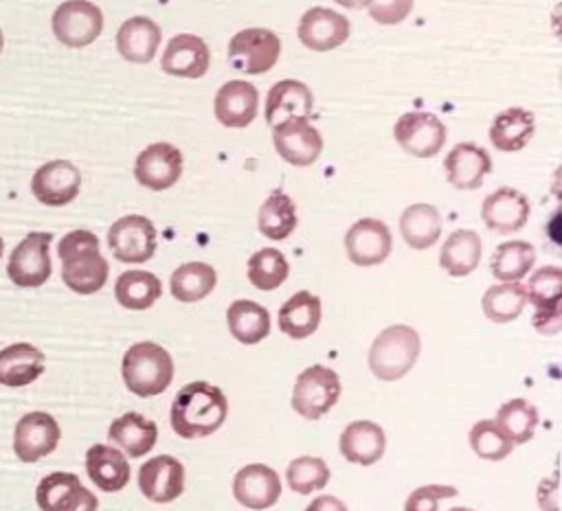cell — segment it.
I'll return each instance as SVG.
<instances>
[{
    "label": "cell",
    "instance_id": "33",
    "mask_svg": "<svg viewBox=\"0 0 562 511\" xmlns=\"http://www.w3.org/2000/svg\"><path fill=\"white\" fill-rule=\"evenodd\" d=\"M481 237L470 230V228H459L448 235V239L441 246L439 252V265L450 274V276H468L470 272L476 270L481 261Z\"/></svg>",
    "mask_w": 562,
    "mask_h": 511
},
{
    "label": "cell",
    "instance_id": "14",
    "mask_svg": "<svg viewBox=\"0 0 562 511\" xmlns=\"http://www.w3.org/2000/svg\"><path fill=\"white\" fill-rule=\"evenodd\" d=\"M35 502L42 511H97L99 500L88 491L77 474L53 472L35 489Z\"/></svg>",
    "mask_w": 562,
    "mask_h": 511
},
{
    "label": "cell",
    "instance_id": "37",
    "mask_svg": "<svg viewBox=\"0 0 562 511\" xmlns=\"http://www.w3.org/2000/svg\"><path fill=\"white\" fill-rule=\"evenodd\" d=\"M162 294V283L147 270H127L114 283V296L125 309H149Z\"/></svg>",
    "mask_w": 562,
    "mask_h": 511
},
{
    "label": "cell",
    "instance_id": "30",
    "mask_svg": "<svg viewBox=\"0 0 562 511\" xmlns=\"http://www.w3.org/2000/svg\"><path fill=\"white\" fill-rule=\"evenodd\" d=\"M108 439L116 443L127 456H145L158 441V425L140 412H125L110 423Z\"/></svg>",
    "mask_w": 562,
    "mask_h": 511
},
{
    "label": "cell",
    "instance_id": "32",
    "mask_svg": "<svg viewBox=\"0 0 562 511\" xmlns=\"http://www.w3.org/2000/svg\"><path fill=\"white\" fill-rule=\"evenodd\" d=\"M321 325V298L312 292H296L279 307V329L294 340L312 336Z\"/></svg>",
    "mask_w": 562,
    "mask_h": 511
},
{
    "label": "cell",
    "instance_id": "15",
    "mask_svg": "<svg viewBox=\"0 0 562 511\" xmlns=\"http://www.w3.org/2000/svg\"><path fill=\"white\" fill-rule=\"evenodd\" d=\"M182 175V151L171 143L147 145L134 162V178L149 191H167Z\"/></svg>",
    "mask_w": 562,
    "mask_h": 511
},
{
    "label": "cell",
    "instance_id": "49",
    "mask_svg": "<svg viewBox=\"0 0 562 511\" xmlns=\"http://www.w3.org/2000/svg\"><path fill=\"white\" fill-rule=\"evenodd\" d=\"M334 2H338L345 9H364V7H369L371 0H334Z\"/></svg>",
    "mask_w": 562,
    "mask_h": 511
},
{
    "label": "cell",
    "instance_id": "25",
    "mask_svg": "<svg viewBox=\"0 0 562 511\" xmlns=\"http://www.w3.org/2000/svg\"><path fill=\"white\" fill-rule=\"evenodd\" d=\"M338 447L349 463L373 465L382 458L386 450V434L382 425H378L375 421L358 419L342 430L338 439Z\"/></svg>",
    "mask_w": 562,
    "mask_h": 511
},
{
    "label": "cell",
    "instance_id": "3",
    "mask_svg": "<svg viewBox=\"0 0 562 511\" xmlns=\"http://www.w3.org/2000/svg\"><path fill=\"white\" fill-rule=\"evenodd\" d=\"M121 375L127 390L136 397H154L169 388L173 360L169 351L156 342H136L123 355Z\"/></svg>",
    "mask_w": 562,
    "mask_h": 511
},
{
    "label": "cell",
    "instance_id": "19",
    "mask_svg": "<svg viewBox=\"0 0 562 511\" xmlns=\"http://www.w3.org/2000/svg\"><path fill=\"white\" fill-rule=\"evenodd\" d=\"M233 496L246 509H270L281 498V478L263 463H248L233 478Z\"/></svg>",
    "mask_w": 562,
    "mask_h": 511
},
{
    "label": "cell",
    "instance_id": "43",
    "mask_svg": "<svg viewBox=\"0 0 562 511\" xmlns=\"http://www.w3.org/2000/svg\"><path fill=\"white\" fill-rule=\"evenodd\" d=\"M285 478L292 491L301 496H310L329 482V467L318 456H299L290 461L285 469Z\"/></svg>",
    "mask_w": 562,
    "mask_h": 511
},
{
    "label": "cell",
    "instance_id": "17",
    "mask_svg": "<svg viewBox=\"0 0 562 511\" xmlns=\"http://www.w3.org/2000/svg\"><path fill=\"white\" fill-rule=\"evenodd\" d=\"M81 189V173L70 160L44 162L31 178V191L44 206H66Z\"/></svg>",
    "mask_w": 562,
    "mask_h": 511
},
{
    "label": "cell",
    "instance_id": "48",
    "mask_svg": "<svg viewBox=\"0 0 562 511\" xmlns=\"http://www.w3.org/2000/svg\"><path fill=\"white\" fill-rule=\"evenodd\" d=\"M305 511H349L347 504L336 496H316Z\"/></svg>",
    "mask_w": 562,
    "mask_h": 511
},
{
    "label": "cell",
    "instance_id": "5",
    "mask_svg": "<svg viewBox=\"0 0 562 511\" xmlns=\"http://www.w3.org/2000/svg\"><path fill=\"white\" fill-rule=\"evenodd\" d=\"M340 397V377L323 364H312L299 373L292 390V408L307 421L327 415Z\"/></svg>",
    "mask_w": 562,
    "mask_h": 511
},
{
    "label": "cell",
    "instance_id": "31",
    "mask_svg": "<svg viewBox=\"0 0 562 511\" xmlns=\"http://www.w3.org/2000/svg\"><path fill=\"white\" fill-rule=\"evenodd\" d=\"M536 132V116L525 107L498 112L490 125V140L498 151H520Z\"/></svg>",
    "mask_w": 562,
    "mask_h": 511
},
{
    "label": "cell",
    "instance_id": "38",
    "mask_svg": "<svg viewBox=\"0 0 562 511\" xmlns=\"http://www.w3.org/2000/svg\"><path fill=\"white\" fill-rule=\"evenodd\" d=\"M296 224H299L296 206L292 197L283 191H272L259 206V217H257L259 232L272 241H281L290 237Z\"/></svg>",
    "mask_w": 562,
    "mask_h": 511
},
{
    "label": "cell",
    "instance_id": "34",
    "mask_svg": "<svg viewBox=\"0 0 562 511\" xmlns=\"http://www.w3.org/2000/svg\"><path fill=\"white\" fill-rule=\"evenodd\" d=\"M226 325L237 342L257 344L270 333V314L263 305L248 298H239L228 305Z\"/></svg>",
    "mask_w": 562,
    "mask_h": 511
},
{
    "label": "cell",
    "instance_id": "16",
    "mask_svg": "<svg viewBox=\"0 0 562 511\" xmlns=\"http://www.w3.org/2000/svg\"><path fill=\"white\" fill-rule=\"evenodd\" d=\"M349 33H351L349 20L342 13L327 9V7L307 9L301 15L299 29H296L301 44L316 53L338 48L340 44L347 42Z\"/></svg>",
    "mask_w": 562,
    "mask_h": 511
},
{
    "label": "cell",
    "instance_id": "46",
    "mask_svg": "<svg viewBox=\"0 0 562 511\" xmlns=\"http://www.w3.org/2000/svg\"><path fill=\"white\" fill-rule=\"evenodd\" d=\"M415 0H371L369 15L378 24H397L408 18Z\"/></svg>",
    "mask_w": 562,
    "mask_h": 511
},
{
    "label": "cell",
    "instance_id": "12",
    "mask_svg": "<svg viewBox=\"0 0 562 511\" xmlns=\"http://www.w3.org/2000/svg\"><path fill=\"white\" fill-rule=\"evenodd\" d=\"M397 145L415 158H432L446 143V125L430 112H406L395 121Z\"/></svg>",
    "mask_w": 562,
    "mask_h": 511
},
{
    "label": "cell",
    "instance_id": "26",
    "mask_svg": "<svg viewBox=\"0 0 562 511\" xmlns=\"http://www.w3.org/2000/svg\"><path fill=\"white\" fill-rule=\"evenodd\" d=\"M162 31L160 26L145 15H134L125 20L116 31V50L123 59L132 64H147L154 59Z\"/></svg>",
    "mask_w": 562,
    "mask_h": 511
},
{
    "label": "cell",
    "instance_id": "40",
    "mask_svg": "<svg viewBox=\"0 0 562 511\" xmlns=\"http://www.w3.org/2000/svg\"><path fill=\"white\" fill-rule=\"evenodd\" d=\"M494 423L512 441V445L527 443L538 428V408L522 397L509 399L496 410Z\"/></svg>",
    "mask_w": 562,
    "mask_h": 511
},
{
    "label": "cell",
    "instance_id": "18",
    "mask_svg": "<svg viewBox=\"0 0 562 511\" xmlns=\"http://www.w3.org/2000/svg\"><path fill=\"white\" fill-rule=\"evenodd\" d=\"M393 248L391 230L384 222L373 217L358 219L345 235V250L351 263L360 268L378 265L386 261Z\"/></svg>",
    "mask_w": 562,
    "mask_h": 511
},
{
    "label": "cell",
    "instance_id": "51",
    "mask_svg": "<svg viewBox=\"0 0 562 511\" xmlns=\"http://www.w3.org/2000/svg\"><path fill=\"white\" fill-rule=\"evenodd\" d=\"M2 48H4V35H2V31H0V53H2Z\"/></svg>",
    "mask_w": 562,
    "mask_h": 511
},
{
    "label": "cell",
    "instance_id": "42",
    "mask_svg": "<svg viewBox=\"0 0 562 511\" xmlns=\"http://www.w3.org/2000/svg\"><path fill=\"white\" fill-rule=\"evenodd\" d=\"M288 259L277 248H261L248 259V281L261 289H277L288 279Z\"/></svg>",
    "mask_w": 562,
    "mask_h": 511
},
{
    "label": "cell",
    "instance_id": "45",
    "mask_svg": "<svg viewBox=\"0 0 562 511\" xmlns=\"http://www.w3.org/2000/svg\"><path fill=\"white\" fill-rule=\"evenodd\" d=\"M457 496V487L450 485H424L411 491L404 502V511H437L443 498Z\"/></svg>",
    "mask_w": 562,
    "mask_h": 511
},
{
    "label": "cell",
    "instance_id": "6",
    "mask_svg": "<svg viewBox=\"0 0 562 511\" xmlns=\"http://www.w3.org/2000/svg\"><path fill=\"white\" fill-rule=\"evenodd\" d=\"M281 39L270 29H241L228 42V64L246 75H263L274 68Z\"/></svg>",
    "mask_w": 562,
    "mask_h": 511
},
{
    "label": "cell",
    "instance_id": "47",
    "mask_svg": "<svg viewBox=\"0 0 562 511\" xmlns=\"http://www.w3.org/2000/svg\"><path fill=\"white\" fill-rule=\"evenodd\" d=\"M538 507L542 511H558V480H555V476H549L538 485Z\"/></svg>",
    "mask_w": 562,
    "mask_h": 511
},
{
    "label": "cell",
    "instance_id": "52",
    "mask_svg": "<svg viewBox=\"0 0 562 511\" xmlns=\"http://www.w3.org/2000/svg\"><path fill=\"white\" fill-rule=\"evenodd\" d=\"M2 252H4V241H2V237H0V259H2Z\"/></svg>",
    "mask_w": 562,
    "mask_h": 511
},
{
    "label": "cell",
    "instance_id": "21",
    "mask_svg": "<svg viewBox=\"0 0 562 511\" xmlns=\"http://www.w3.org/2000/svg\"><path fill=\"white\" fill-rule=\"evenodd\" d=\"M531 213V204L525 193L512 186H501L483 200L481 217L485 226L498 235L520 230Z\"/></svg>",
    "mask_w": 562,
    "mask_h": 511
},
{
    "label": "cell",
    "instance_id": "9",
    "mask_svg": "<svg viewBox=\"0 0 562 511\" xmlns=\"http://www.w3.org/2000/svg\"><path fill=\"white\" fill-rule=\"evenodd\" d=\"M527 300L536 307L533 327L540 333L555 336L562 327V270L558 265H544L531 274L525 287Z\"/></svg>",
    "mask_w": 562,
    "mask_h": 511
},
{
    "label": "cell",
    "instance_id": "4",
    "mask_svg": "<svg viewBox=\"0 0 562 511\" xmlns=\"http://www.w3.org/2000/svg\"><path fill=\"white\" fill-rule=\"evenodd\" d=\"M422 351L419 333L408 325H391L382 329L367 355L369 371L382 382L402 379L417 362Z\"/></svg>",
    "mask_w": 562,
    "mask_h": 511
},
{
    "label": "cell",
    "instance_id": "50",
    "mask_svg": "<svg viewBox=\"0 0 562 511\" xmlns=\"http://www.w3.org/2000/svg\"><path fill=\"white\" fill-rule=\"evenodd\" d=\"M448 511H474V509H470V507H452Z\"/></svg>",
    "mask_w": 562,
    "mask_h": 511
},
{
    "label": "cell",
    "instance_id": "36",
    "mask_svg": "<svg viewBox=\"0 0 562 511\" xmlns=\"http://www.w3.org/2000/svg\"><path fill=\"white\" fill-rule=\"evenodd\" d=\"M215 283H217L215 268H211L204 261H189L178 265L171 272L169 289H171V296L180 303H198L213 292Z\"/></svg>",
    "mask_w": 562,
    "mask_h": 511
},
{
    "label": "cell",
    "instance_id": "41",
    "mask_svg": "<svg viewBox=\"0 0 562 511\" xmlns=\"http://www.w3.org/2000/svg\"><path fill=\"white\" fill-rule=\"evenodd\" d=\"M527 305V294H525V285L516 283H498L485 289L483 298H481V307L487 320L492 322H512L516 320L522 309Z\"/></svg>",
    "mask_w": 562,
    "mask_h": 511
},
{
    "label": "cell",
    "instance_id": "35",
    "mask_svg": "<svg viewBox=\"0 0 562 511\" xmlns=\"http://www.w3.org/2000/svg\"><path fill=\"white\" fill-rule=\"evenodd\" d=\"M400 232L411 248L426 250L441 235V215L432 204H411L400 215Z\"/></svg>",
    "mask_w": 562,
    "mask_h": 511
},
{
    "label": "cell",
    "instance_id": "10",
    "mask_svg": "<svg viewBox=\"0 0 562 511\" xmlns=\"http://www.w3.org/2000/svg\"><path fill=\"white\" fill-rule=\"evenodd\" d=\"M108 246L121 263H145L156 252V228L143 215H125L110 226Z\"/></svg>",
    "mask_w": 562,
    "mask_h": 511
},
{
    "label": "cell",
    "instance_id": "23",
    "mask_svg": "<svg viewBox=\"0 0 562 511\" xmlns=\"http://www.w3.org/2000/svg\"><path fill=\"white\" fill-rule=\"evenodd\" d=\"M259 110V90L244 81V79H233L226 81L213 103L215 118L226 125V127H248Z\"/></svg>",
    "mask_w": 562,
    "mask_h": 511
},
{
    "label": "cell",
    "instance_id": "28",
    "mask_svg": "<svg viewBox=\"0 0 562 511\" xmlns=\"http://www.w3.org/2000/svg\"><path fill=\"white\" fill-rule=\"evenodd\" d=\"M314 110L312 90L296 79H281L277 81L266 96V121L268 125H277L290 116L310 118Z\"/></svg>",
    "mask_w": 562,
    "mask_h": 511
},
{
    "label": "cell",
    "instance_id": "29",
    "mask_svg": "<svg viewBox=\"0 0 562 511\" xmlns=\"http://www.w3.org/2000/svg\"><path fill=\"white\" fill-rule=\"evenodd\" d=\"M88 478L108 493L121 491L130 480V463L121 450L97 443L86 452Z\"/></svg>",
    "mask_w": 562,
    "mask_h": 511
},
{
    "label": "cell",
    "instance_id": "1",
    "mask_svg": "<svg viewBox=\"0 0 562 511\" xmlns=\"http://www.w3.org/2000/svg\"><path fill=\"white\" fill-rule=\"evenodd\" d=\"M228 417V399L209 382H191L171 401L169 421L178 436L200 439L217 432Z\"/></svg>",
    "mask_w": 562,
    "mask_h": 511
},
{
    "label": "cell",
    "instance_id": "7",
    "mask_svg": "<svg viewBox=\"0 0 562 511\" xmlns=\"http://www.w3.org/2000/svg\"><path fill=\"white\" fill-rule=\"evenodd\" d=\"M53 35L68 48H83L92 44L103 31V13L94 2L66 0L50 18Z\"/></svg>",
    "mask_w": 562,
    "mask_h": 511
},
{
    "label": "cell",
    "instance_id": "24",
    "mask_svg": "<svg viewBox=\"0 0 562 511\" xmlns=\"http://www.w3.org/2000/svg\"><path fill=\"white\" fill-rule=\"evenodd\" d=\"M443 169H446L448 182L454 189L474 191L483 184L485 175L492 171V158L481 145L459 143L448 151L443 160Z\"/></svg>",
    "mask_w": 562,
    "mask_h": 511
},
{
    "label": "cell",
    "instance_id": "13",
    "mask_svg": "<svg viewBox=\"0 0 562 511\" xmlns=\"http://www.w3.org/2000/svg\"><path fill=\"white\" fill-rule=\"evenodd\" d=\"M61 439L59 423L53 415L33 410L20 417L13 430V452L22 463H37L55 452Z\"/></svg>",
    "mask_w": 562,
    "mask_h": 511
},
{
    "label": "cell",
    "instance_id": "20",
    "mask_svg": "<svg viewBox=\"0 0 562 511\" xmlns=\"http://www.w3.org/2000/svg\"><path fill=\"white\" fill-rule=\"evenodd\" d=\"M140 493L158 504H167L184 491V467L169 454H158L145 461L138 469Z\"/></svg>",
    "mask_w": 562,
    "mask_h": 511
},
{
    "label": "cell",
    "instance_id": "44",
    "mask_svg": "<svg viewBox=\"0 0 562 511\" xmlns=\"http://www.w3.org/2000/svg\"><path fill=\"white\" fill-rule=\"evenodd\" d=\"M468 443L472 452L483 461H503L514 447L492 419L476 421L468 432Z\"/></svg>",
    "mask_w": 562,
    "mask_h": 511
},
{
    "label": "cell",
    "instance_id": "2",
    "mask_svg": "<svg viewBox=\"0 0 562 511\" xmlns=\"http://www.w3.org/2000/svg\"><path fill=\"white\" fill-rule=\"evenodd\" d=\"M61 259V281L77 294L99 292L110 274V265L99 250V239L90 230H70L57 246Z\"/></svg>",
    "mask_w": 562,
    "mask_h": 511
},
{
    "label": "cell",
    "instance_id": "27",
    "mask_svg": "<svg viewBox=\"0 0 562 511\" xmlns=\"http://www.w3.org/2000/svg\"><path fill=\"white\" fill-rule=\"evenodd\" d=\"M44 353L29 342H13L0 349V384L22 388L33 384L44 373Z\"/></svg>",
    "mask_w": 562,
    "mask_h": 511
},
{
    "label": "cell",
    "instance_id": "22",
    "mask_svg": "<svg viewBox=\"0 0 562 511\" xmlns=\"http://www.w3.org/2000/svg\"><path fill=\"white\" fill-rule=\"evenodd\" d=\"M209 64H211V50L206 42L191 33H180L171 37L160 59V68L167 75L184 77V79L204 77L209 70Z\"/></svg>",
    "mask_w": 562,
    "mask_h": 511
},
{
    "label": "cell",
    "instance_id": "8",
    "mask_svg": "<svg viewBox=\"0 0 562 511\" xmlns=\"http://www.w3.org/2000/svg\"><path fill=\"white\" fill-rule=\"evenodd\" d=\"M53 235L50 232H29L9 254L7 276L18 287H40L50 279V248Z\"/></svg>",
    "mask_w": 562,
    "mask_h": 511
},
{
    "label": "cell",
    "instance_id": "11",
    "mask_svg": "<svg viewBox=\"0 0 562 511\" xmlns=\"http://www.w3.org/2000/svg\"><path fill=\"white\" fill-rule=\"evenodd\" d=\"M272 145L285 162L307 167L318 160L323 151V136L307 118L290 116L272 125Z\"/></svg>",
    "mask_w": 562,
    "mask_h": 511
},
{
    "label": "cell",
    "instance_id": "39",
    "mask_svg": "<svg viewBox=\"0 0 562 511\" xmlns=\"http://www.w3.org/2000/svg\"><path fill=\"white\" fill-rule=\"evenodd\" d=\"M533 261L536 248L529 241L514 239L496 246V250L492 252L490 270L492 276L501 283H516L522 276H527V272L533 268Z\"/></svg>",
    "mask_w": 562,
    "mask_h": 511
}]
</instances>
